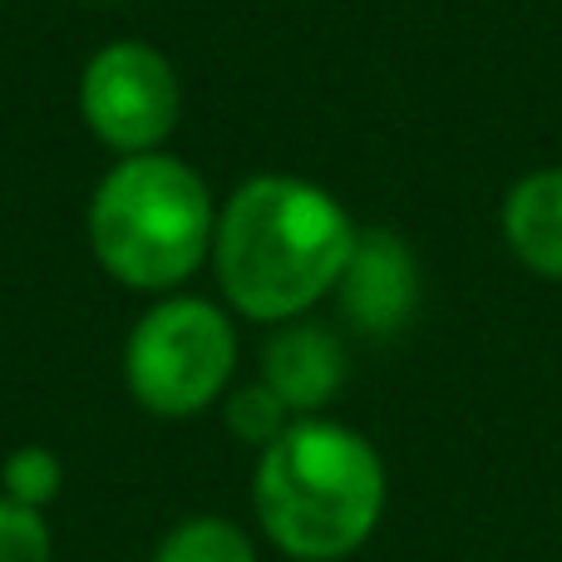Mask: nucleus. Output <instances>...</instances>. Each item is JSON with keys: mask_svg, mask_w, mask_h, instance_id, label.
<instances>
[{"mask_svg": "<svg viewBox=\"0 0 562 562\" xmlns=\"http://www.w3.org/2000/svg\"><path fill=\"white\" fill-rule=\"evenodd\" d=\"M360 227L321 183L257 173L227 198L213 227V272L227 306L286 326L336 291Z\"/></svg>", "mask_w": 562, "mask_h": 562, "instance_id": "1", "label": "nucleus"}, {"mask_svg": "<svg viewBox=\"0 0 562 562\" xmlns=\"http://www.w3.org/2000/svg\"><path fill=\"white\" fill-rule=\"evenodd\" d=\"M385 459L360 429L301 415L257 454L252 508L262 533L296 562H340L385 518Z\"/></svg>", "mask_w": 562, "mask_h": 562, "instance_id": "2", "label": "nucleus"}, {"mask_svg": "<svg viewBox=\"0 0 562 562\" xmlns=\"http://www.w3.org/2000/svg\"><path fill=\"white\" fill-rule=\"evenodd\" d=\"M213 193L173 154L114 158L89 198V247L119 286L178 291L213 257Z\"/></svg>", "mask_w": 562, "mask_h": 562, "instance_id": "3", "label": "nucleus"}, {"mask_svg": "<svg viewBox=\"0 0 562 562\" xmlns=\"http://www.w3.org/2000/svg\"><path fill=\"white\" fill-rule=\"evenodd\" d=\"M237 370V330L203 296H164L134 321L124 346V385L148 415L188 419L227 395Z\"/></svg>", "mask_w": 562, "mask_h": 562, "instance_id": "4", "label": "nucleus"}, {"mask_svg": "<svg viewBox=\"0 0 562 562\" xmlns=\"http://www.w3.org/2000/svg\"><path fill=\"white\" fill-rule=\"evenodd\" d=\"M183 114V85L164 49L114 40L79 75V119L119 158L158 154Z\"/></svg>", "mask_w": 562, "mask_h": 562, "instance_id": "5", "label": "nucleus"}, {"mask_svg": "<svg viewBox=\"0 0 562 562\" xmlns=\"http://www.w3.org/2000/svg\"><path fill=\"white\" fill-rule=\"evenodd\" d=\"M336 296L346 321L360 336H400L415 321L419 306V262L409 252V243L390 227H366L356 233L350 262L336 281Z\"/></svg>", "mask_w": 562, "mask_h": 562, "instance_id": "6", "label": "nucleus"}, {"mask_svg": "<svg viewBox=\"0 0 562 562\" xmlns=\"http://www.w3.org/2000/svg\"><path fill=\"white\" fill-rule=\"evenodd\" d=\"M346 346L336 330L316 321H286L262 350V385L277 390V400L291 415H316L346 385Z\"/></svg>", "mask_w": 562, "mask_h": 562, "instance_id": "7", "label": "nucleus"}, {"mask_svg": "<svg viewBox=\"0 0 562 562\" xmlns=\"http://www.w3.org/2000/svg\"><path fill=\"white\" fill-rule=\"evenodd\" d=\"M504 243L533 277L562 281V168H538L508 188Z\"/></svg>", "mask_w": 562, "mask_h": 562, "instance_id": "8", "label": "nucleus"}, {"mask_svg": "<svg viewBox=\"0 0 562 562\" xmlns=\"http://www.w3.org/2000/svg\"><path fill=\"white\" fill-rule=\"evenodd\" d=\"M154 562H257V548L233 518L193 514L164 533L154 548Z\"/></svg>", "mask_w": 562, "mask_h": 562, "instance_id": "9", "label": "nucleus"}, {"mask_svg": "<svg viewBox=\"0 0 562 562\" xmlns=\"http://www.w3.org/2000/svg\"><path fill=\"white\" fill-rule=\"evenodd\" d=\"M59 488H65V459L45 445H20L0 464V494L10 504H25L35 514H45L59 498Z\"/></svg>", "mask_w": 562, "mask_h": 562, "instance_id": "10", "label": "nucleus"}, {"mask_svg": "<svg viewBox=\"0 0 562 562\" xmlns=\"http://www.w3.org/2000/svg\"><path fill=\"white\" fill-rule=\"evenodd\" d=\"M291 419H296V415L281 405L277 390L262 385V380H252V385H237V390H227V395H223V425L233 429L243 445H252L257 454L286 435Z\"/></svg>", "mask_w": 562, "mask_h": 562, "instance_id": "11", "label": "nucleus"}, {"mask_svg": "<svg viewBox=\"0 0 562 562\" xmlns=\"http://www.w3.org/2000/svg\"><path fill=\"white\" fill-rule=\"evenodd\" d=\"M55 543H49L45 514L25 504H10L0 494V562H49Z\"/></svg>", "mask_w": 562, "mask_h": 562, "instance_id": "12", "label": "nucleus"}]
</instances>
